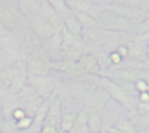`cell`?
Here are the masks:
<instances>
[{
	"label": "cell",
	"instance_id": "cell-1",
	"mask_svg": "<svg viewBox=\"0 0 149 133\" xmlns=\"http://www.w3.org/2000/svg\"><path fill=\"white\" fill-rule=\"evenodd\" d=\"M99 23L100 28L102 29H111V30H120V32H129L136 36V29L139 21L134 19L126 18L120 15L111 9L107 8H95L91 14Z\"/></svg>",
	"mask_w": 149,
	"mask_h": 133
},
{
	"label": "cell",
	"instance_id": "cell-2",
	"mask_svg": "<svg viewBox=\"0 0 149 133\" xmlns=\"http://www.w3.org/2000/svg\"><path fill=\"white\" fill-rule=\"evenodd\" d=\"M0 22L8 33L28 27L27 18L17 6L16 1H5L0 4Z\"/></svg>",
	"mask_w": 149,
	"mask_h": 133
},
{
	"label": "cell",
	"instance_id": "cell-3",
	"mask_svg": "<svg viewBox=\"0 0 149 133\" xmlns=\"http://www.w3.org/2000/svg\"><path fill=\"white\" fill-rule=\"evenodd\" d=\"M13 38L19 48V51L24 57H28L30 55H34L42 49V42L43 40L35 34L29 27L13 32Z\"/></svg>",
	"mask_w": 149,
	"mask_h": 133
},
{
	"label": "cell",
	"instance_id": "cell-4",
	"mask_svg": "<svg viewBox=\"0 0 149 133\" xmlns=\"http://www.w3.org/2000/svg\"><path fill=\"white\" fill-rule=\"evenodd\" d=\"M28 85L43 100H50L59 89L61 80L50 74L45 76H28Z\"/></svg>",
	"mask_w": 149,
	"mask_h": 133
},
{
	"label": "cell",
	"instance_id": "cell-5",
	"mask_svg": "<svg viewBox=\"0 0 149 133\" xmlns=\"http://www.w3.org/2000/svg\"><path fill=\"white\" fill-rule=\"evenodd\" d=\"M100 89L105 90L109 94V97L113 98L115 102H118L125 110L134 111L136 108V103L134 102L133 96L127 93L120 84L115 83L108 77L100 76Z\"/></svg>",
	"mask_w": 149,
	"mask_h": 133
},
{
	"label": "cell",
	"instance_id": "cell-6",
	"mask_svg": "<svg viewBox=\"0 0 149 133\" xmlns=\"http://www.w3.org/2000/svg\"><path fill=\"white\" fill-rule=\"evenodd\" d=\"M135 35L129 32H120V30H111L102 29V46L101 49L111 52L119 48L120 46L128 44L130 41L135 40Z\"/></svg>",
	"mask_w": 149,
	"mask_h": 133
},
{
	"label": "cell",
	"instance_id": "cell-7",
	"mask_svg": "<svg viewBox=\"0 0 149 133\" xmlns=\"http://www.w3.org/2000/svg\"><path fill=\"white\" fill-rule=\"evenodd\" d=\"M26 70L28 76L49 75L51 71V61L42 51H38L26 57Z\"/></svg>",
	"mask_w": 149,
	"mask_h": 133
},
{
	"label": "cell",
	"instance_id": "cell-8",
	"mask_svg": "<svg viewBox=\"0 0 149 133\" xmlns=\"http://www.w3.org/2000/svg\"><path fill=\"white\" fill-rule=\"evenodd\" d=\"M16 99L19 102V105L22 108H24L27 114L33 116V117H34L35 112L38 110V107L44 102L28 84L16 94Z\"/></svg>",
	"mask_w": 149,
	"mask_h": 133
},
{
	"label": "cell",
	"instance_id": "cell-9",
	"mask_svg": "<svg viewBox=\"0 0 149 133\" xmlns=\"http://www.w3.org/2000/svg\"><path fill=\"white\" fill-rule=\"evenodd\" d=\"M63 42L61 33H56L52 36H50L47 40H43L42 42V49L41 51L51 61H61L63 60Z\"/></svg>",
	"mask_w": 149,
	"mask_h": 133
},
{
	"label": "cell",
	"instance_id": "cell-10",
	"mask_svg": "<svg viewBox=\"0 0 149 133\" xmlns=\"http://www.w3.org/2000/svg\"><path fill=\"white\" fill-rule=\"evenodd\" d=\"M111 99L109 94L102 90L99 89L97 91H94L85 102V108L87 111L88 114H99L101 116L106 108V105L108 103V100Z\"/></svg>",
	"mask_w": 149,
	"mask_h": 133
},
{
	"label": "cell",
	"instance_id": "cell-11",
	"mask_svg": "<svg viewBox=\"0 0 149 133\" xmlns=\"http://www.w3.org/2000/svg\"><path fill=\"white\" fill-rule=\"evenodd\" d=\"M37 4H38L37 14L41 15L45 21H48L57 33H61V30L63 28V19L57 14V12L49 4V1L48 0H37Z\"/></svg>",
	"mask_w": 149,
	"mask_h": 133
},
{
	"label": "cell",
	"instance_id": "cell-12",
	"mask_svg": "<svg viewBox=\"0 0 149 133\" xmlns=\"http://www.w3.org/2000/svg\"><path fill=\"white\" fill-rule=\"evenodd\" d=\"M27 22H28V27L35 33L37 34L42 40H47L50 36H52L54 34H56L57 32L51 27V24L45 21L41 15H38L37 13L27 16Z\"/></svg>",
	"mask_w": 149,
	"mask_h": 133
},
{
	"label": "cell",
	"instance_id": "cell-13",
	"mask_svg": "<svg viewBox=\"0 0 149 133\" xmlns=\"http://www.w3.org/2000/svg\"><path fill=\"white\" fill-rule=\"evenodd\" d=\"M81 40L84 44L91 50L101 49L102 46V28L99 26H92L83 29Z\"/></svg>",
	"mask_w": 149,
	"mask_h": 133
},
{
	"label": "cell",
	"instance_id": "cell-14",
	"mask_svg": "<svg viewBox=\"0 0 149 133\" xmlns=\"http://www.w3.org/2000/svg\"><path fill=\"white\" fill-rule=\"evenodd\" d=\"M51 70H56L57 72L62 74L63 76L68 78H77L84 72L79 68L78 63L72 60H61V61H55L51 62Z\"/></svg>",
	"mask_w": 149,
	"mask_h": 133
},
{
	"label": "cell",
	"instance_id": "cell-15",
	"mask_svg": "<svg viewBox=\"0 0 149 133\" xmlns=\"http://www.w3.org/2000/svg\"><path fill=\"white\" fill-rule=\"evenodd\" d=\"M79 68L81 69V71L84 72V75H95V76H102V71H101V66L98 62L97 56L94 55L93 51H88L85 52L84 55H81V57L77 61Z\"/></svg>",
	"mask_w": 149,
	"mask_h": 133
},
{
	"label": "cell",
	"instance_id": "cell-16",
	"mask_svg": "<svg viewBox=\"0 0 149 133\" xmlns=\"http://www.w3.org/2000/svg\"><path fill=\"white\" fill-rule=\"evenodd\" d=\"M44 124L56 126V127H58L61 130V124H62V103L56 97H52L49 100V108H48V113H47Z\"/></svg>",
	"mask_w": 149,
	"mask_h": 133
},
{
	"label": "cell",
	"instance_id": "cell-17",
	"mask_svg": "<svg viewBox=\"0 0 149 133\" xmlns=\"http://www.w3.org/2000/svg\"><path fill=\"white\" fill-rule=\"evenodd\" d=\"M128 60L136 62H146L147 57V46L143 41H130L128 44Z\"/></svg>",
	"mask_w": 149,
	"mask_h": 133
},
{
	"label": "cell",
	"instance_id": "cell-18",
	"mask_svg": "<svg viewBox=\"0 0 149 133\" xmlns=\"http://www.w3.org/2000/svg\"><path fill=\"white\" fill-rule=\"evenodd\" d=\"M61 36H62V42H63V46L64 47H70V48H79L86 52L91 51L83 42L81 40V36H78V35H74L72 33H70L69 30H66L64 27L62 28L61 30Z\"/></svg>",
	"mask_w": 149,
	"mask_h": 133
},
{
	"label": "cell",
	"instance_id": "cell-19",
	"mask_svg": "<svg viewBox=\"0 0 149 133\" xmlns=\"http://www.w3.org/2000/svg\"><path fill=\"white\" fill-rule=\"evenodd\" d=\"M81 110V108H80ZM79 110V111H80ZM79 111H74L69 107H63L62 105V124H61V131L62 133H69L77 119V116Z\"/></svg>",
	"mask_w": 149,
	"mask_h": 133
},
{
	"label": "cell",
	"instance_id": "cell-20",
	"mask_svg": "<svg viewBox=\"0 0 149 133\" xmlns=\"http://www.w3.org/2000/svg\"><path fill=\"white\" fill-rule=\"evenodd\" d=\"M68 7L74 13H87L92 14L95 9V6L90 0H64Z\"/></svg>",
	"mask_w": 149,
	"mask_h": 133
},
{
	"label": "cell",
	"instance_id": "cell-21",
	"mask_svg": "<svg viewBox=\"0 0 149 133\" xmlns=\"http://www.w3.org/2000/svg\"><path fill=\"white\" fill-rule=\"evenodd\" d=\"M63 27L69 30L70 33L74 34V35H78V36H81L83 34V27H81V23L80 21L78 20L77 15L71 12L70 14H68L64 19H63Z\"/></svg>",
	"mask_w": 149,
	"mask_h": 133
},
{
	"label": "cell",
	"instance_id": "cell-22",
	"mask_svg": "<svg viewBox=\"0 0 149 133\" xmlns=\"http://www.w3.org/2000/svg\"><path fill=\"white\" fill-rule=\"evenodd\" d=\"M87 118H88V113H87L86 108L83 107L79 111L77 119L69 133H90L88 125H87Z\"/></svg>",
	"mask_w": 149,
	"mask_h": 133
},
{
	"label": "cell",
	"instance_id": "cell-23",
	"mask_svg": "<svg viewBox=\"0 0 149 133\" xmlns=\"http://www.w3.org/2000/svg\"><path fill=\"white\" fill-rule=\"evenodd\" d=\"M28 84V74L27 70L21 71L12 82V84L8 88V93L12 96H16L26 85Z\"/></svg>",
	"mask_w": 149,
	"mask_h": 133
},
{
	"label": "cell",
	"instance_id": "cell-24",
	"mask_svg": "<svg viewBox=\"0 0 149 133\" xmlns=\"http://www.w3.org/2000/svg\"><path fill=\"white\" fill-rule=\"evenodd\" d=\"M16 4L22 10V13L26 15V18L37 13V0H16Z\"/></svg>",
	"mask_w": 149,
	"mask_h": 133
},
{
	"label": "cell",
	"instance_id": "cell-25",
	"mask_svg": "<svg viewBox=\"0 0 149 133\" xmlns=\"http://www.w3.org/2000/svg\"><path fill=\"white\" fill-rule=\"evenodd\" d=\"M87 125L90 133H99L104 130L102 127V118L99 114H88Z\"/></svg>",
	"mask_w": 149,
	"mask_h": 133
},
{
	"label": "cell",
	"instance_id": "cell-26",
	"mask_svg": "<svg viewBox=\"0 0 149 133\" xmlns=\"http://www.w3.org/2000/svg\"><path fill=\"white\" fill-rule=\"evenodd\" d=\"M49 1V4L54 7V9L57 12V14L62 18V19H64L68 14H70L72 10L68 7V5L65 4V1L64 0H48Z\"/></svg>",
	"mask_w": 149,
	"mask_h": 133
},
{
	"label": "cell",
	"instance_id": "cell-27",
	"mask_svg": "<svg viewBox=\"0 0 149 133\" xmlns=\"http://www.w3.org/2000/svg\"><path fill=\"white\" fill-rule=\"evenodd\" d=\"M149 4V0H119L118 5L123 6L126 8H132V9H141L144 10L146 6ZM146 12V10H144Z\"/></svg>",
	"mask_w": 149,
	"mask_h": 133
},
{
	"label": "cell",
	"instance_id": "cell-28",
	"mask_svg": "<svg viewBox=\"0 0 149 133\" xmlns=\"http://www.w3.org/2000/svg\"><path fill=\"white\" fill-rule=\"evenodd\" d=\"M114 127L120 132V133H136V128L133 125L132 121L127 119H119L115 124Z\"/></svg>",
	"mask_w": 149,
	"mask_h": 133
},
{
	"label": "cell",
	"instance_id": "cell-29",
	"mask_svg": "<svg viewBox=\"0 0 149 133\" xmlns=\"http://www.w3.org/2000/svg\"><path fill=\"white\" fill-rule=\"evenodd\" d=\"M33 124H34V117L29 116V114H27L24 118L20 119L19 121H15V125H16L17 130L21 131V132L29 131L33 127Z\"/></svg>",
	"mask_w": 149,
	"mask_h": 133
},
{
	"label": "cell",
	"instance_id": "cell-30",
	"mask_svg": "<svg viewBox=\"0 0 149 133\" xmlns=\"http://www.w3.org/2000/svg\"><path fill=\"white\" fill-rule=\"evenodd\" d=\"M148 32H149V16H147L143 20L139 21L137 29H136V37L140 36V35H143V34H146Z\"/></svg>",
	"mask_w": 149,
	"mask_h": 133
},
{
	"label": "cell",
	"instance_id": "cell-31",
	"mask_svg": "<svg viewBox=\"0 0 149 133\" xmlns=\"http://www.w3.org/2000/svg\"><path fill=\"white\" fill-rule=\"evenodd\" d=\"M26 116H27V112L24 111V108H22L21 106H17V107H15V108L12 111V113H10V120H13V121H19L20 119L24 118Z\"/></svg>",
	"mask_w": 149,
	"mask_h": 133
},
{
	"label": "cell",
	"instance_id": "cell-32",
	"mask_svg": "<svg viewBox=\"0 0 149 133\" xmlns=\"http://www.w3.org/2000/svg\"><path fill=\"white\" fill-rule=\"evenodd\" d=\"M2 133H22V132L17 130V127L15 125V121L8 119V120H5Z\"/></svg>",
	"mask_w": 149,
	"mask_h": 133
},
{
	"label": "cell",
	"instance_id": "cell-33",
	"mask_svg": "<svg viewBox=\"0 0 149 133\" xmlns=\"http://www.w3.org/2000/svg\"><path fill=\"white\" fill-rule=\"evenodd\" d=\"M135 110L140 116L149 118V103H137Z\"/></svg>",
	"mask_w": 149,
	"mask_h": 133
},
{
	"label": "cell",
	"instance_id": "cell-34",
	"mask_svg": "<svg viewBox=\"0 0 149 133\" xmlns=\"http://www.w3.org/2000/svg\"><path fill=\"white\" fill-rule=\"evenodd\" d=\"M134 88L136 90V92H146V91H149V85L147 84V82L144 79H139L134 83Z\"/></svg>",
	"mask_w": 149,
	"mask_h": 133
},
{
	"label": "cell",
	"instance_id": "cell-35",
	"mask_svg": "<svg viewBox=\"0 0 149 133\" xmlns=\"http://www.w3.org/2000/svg\"><path fill=\"white\" fill-rule=\"evenodd\" d=\"M38 133H62L61 130L56 126L52 125H48V124H43L42 127L40 128Z\"/></svg>",
	"mask_w": 149,
	"mask_h": 133
},
{
	"label": "cell",
	"instance_id": "cell-36",
	"mask_svg": "<svg viewBox=\"0 0 149 133\" xmlns=\"http://www.w3.org/2000/svg\"><path fill=\"white\" fill-rule=\"evenodd\" d=\"M94 6H99V7H108L112 5L118 4L119 0H90Z\"/></svg>",
	"mask_w": 149,
	"mask_h": 133
},
{
	"label": "cell",
	"instance_id": "cell-37",
	"mask_svg": "<svg viewBox=\"0 0 149 133\" xmlns=\"http://www.w3.org/2000/svg\"><path fill=\"white\" fill-rule=\"evenodd\" d=\"M118 52H119V55L126 61V60H128V47H127V44H123V46H120L119 48H116L115 49Z\"/></svg>",
	"mask_w": 149,
	"mask_h": 133
},
{
	"label": "cell",
	"instance_id": "cell-38",
	"mask_svg": "<svg viewBox=\"0 0 149 133\" xmlns=\"http://www.w3.org/2000/svg\"><path fill=\"white\" fill-rule=\"evenodd\" d=\"M139 103H149V91L139 93Z\"/></svg>",
	"mask_w": 149,
	"mask_h": 133
},
{
	"label": "cell",
	"instance_id": "cell-39",
	"mask_svg": "<svg viewBox=\"0 0 149 133\" xmlns=\"http://www.w3.org/2000/svg\"><path fill=\"white\" fill-rule=\"evenodd\" d=\"M6 93H8V89H7L6 85L0 80V98H2Z\"/></svg>",
	"mask_w": 149,
	"mask_h": 133
},
{
	"label": "cell",
	"instance_id": "cell-40",
	"mask_svg": "<svg viewBox=\"0 0 149 133\" xmlns=\"http://www.w3.org/2000/svg\"><path fill=\"white\" fill-rule=\"evenodd\" d=\"M142 79H144L147 82V84L149 85V68L144 66L143 69V76H142Z\"/></svg>",
	"mask_w": 149,
	"mask_h": 133
},
{
	"label": "cell",
	"instance_id": "cell-41",
	"mask_svg": "<svg viewBox=\"0 0 149 133\" xmlns=\"http://www.w3.org/2000/svg\"><path fill=\"white\" fill-rule=\"evenodd\" d=\"M135 40H137V41H143V42L149 41V32L146 33V34H143V35H140V36L135 37Z\"/></svg>",
	"mask_w": 149,
	"mask_h": 133
},
{
	"label": "cell",
	"instance_id": "cell-42",
	"mask_svg": "<svg viewBox=\"0 0 149 133\" xmlns=\"http://www.w3.org/2000/svg\"><path fill=\"white\" fill-rule=\"evenodd\" d=\"M3 125H5V117L0 110V133H2V130H3Z\"/></svg>",
	"mask_w": 149,
	"mask_h": 133
},
{
	"label": "cell",
	"instance_id": "cell-43",
	"mask_svg": "<svg viewBox=\"0 0 149 133\" xmlns=\"http://www.w3.org/2000/svg\"><path fill=\"white\" fill-rule=\"evenodd\" d=\"M106 131H107V133H120L114 126H111V127H107V128H105Z\"/></svg>",
	"mask_w": 149,
	"mask_h": 133
},
{
	"label": "cell",
	"instance_id": "cell-44",
	"mask_svg": "<svg viewBox=\"0 0 149 133\" xmlns=\"http://www.w3.org/2000/svg\"><path fill=\"white\" fill-rule=\"evenodd\" d=\"M6 33H8L6 29H5V27L1 24V22H0V37H2V36H5V34Z\"/></svg>",
	"mask_w": 149,
	"mask_h": 133
},
{
	"label": "cell",
	"instance_id": "cell-45",
	"mask_svg": "<svg viewBox=\"0 0 149 133\" xmlns=\"http://www.w3.org/2000/svg\"><path fill=\"white\" fill-rule=\"evenodd\" d=\"M146 46H147V57L149 58V41H146Z\"/></svg>",
	"mask_w": 149,
	"mask_h": 133
},
{
	"label": "cell",
	"instance_id": "cell-46",
	"mask_svg": "<svg viewBox=\"0 0 149 133\" xmlns=\"http://www.w3.org/2000/svg\"><path fill=\"white\" fill-rule=\"evenodd\" d=\"M144 65H146L147 68H149V58H147V60H146V62H144Z\"/></svg>",
	"mask_w": 149,
	"mask_h": 133
},
{
	"label": "cell",
	"instance_id": "cell-47",
	"mask_svg": "<svg viewBox=\"0 0 149 133\" xmlns=\"http://www.w3.org/2000/svg\"><path fill=\"white\" fill-rule=\"evenodd\" d=\"M99 133H107V131H106V130H105V128H104V130H102V131H101V132H99Z\"/></svg>",
	"mask_w": 149,
	"mask_h": 133
},
{
	"label": "cell",
	"instance_id": "cell-48",
	"mask_svg": "<svg viewBox=\"0 0 149 133\" xmlns=\"http://www.w3.org/2000/svg\"><path fill=\"white\" fill-rule=\"evenodd\" d=\"M3 1H5V0H0V4H2V2H3Z\"/></svg>",
	"mask_w": 149,
	"mask_h": 133
},
{
	"label": "cell",
	"instance_id": "cell-49",
	"mask_svg": "<svg viewBox=\"0 0 149 133\" xmlns=\"http://www.w3.org/2000/svg\"><path fill=\"white\" fill-rule=\"evenodd\" d=\"M0 51H1V44H0Z\"/></svg>",
	"mask_w": 149,
	"mask_h": 133
}]
</instances>
